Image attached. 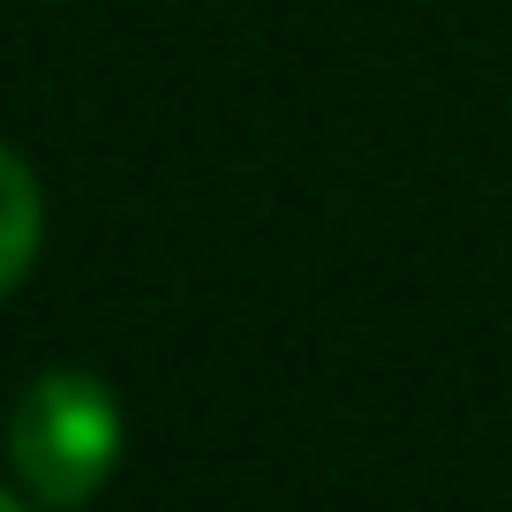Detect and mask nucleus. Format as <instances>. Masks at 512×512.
Here are the masks:
<instances>
[{"mask_svg": "<svg viewBox=\"0 0 512 512\" xmlns=\"http://www.w3.org/2000/svg\"><path fill=\"white\" fill-rule=\"evenodd\" d=\"M0 512H23V497H8V490H0Z\"/></svg>", "mask_w": 512, "mask_h": 512, "instance_id": "7ed1b4c3", "label": "nucleus"}, {"mask_svg": "<svg viewBox=\"0 0 512 512\" xmlns=\"http://www.w3.org/2000/svg\"><path fill=\"white\" fill-rule=\"evenodd\" d=\"M38 226H46L38 181L16 151L0 144V294L23 287V272H31V256H38Z\"/></svg>", "mask_w": 512, "mask_h": 512, "instance_id": "f03ea898", "label": "nucleus"}, {"mask_svg": "<svg viewBox=\"0 0 512 512\" xmlns=\"http://www.w3.org/2000/svg\"><path fill=\"white\" fill-rule=\"evenodd\" d=\"M8 460L38 505H83L121 460V407L83 369H46L16 400L8 422Z\"/></svg>", "mask_w": 512, "mask_h": 512, "instance_id": "f257e3e1", "label": "nucleus"}]
</instances>
